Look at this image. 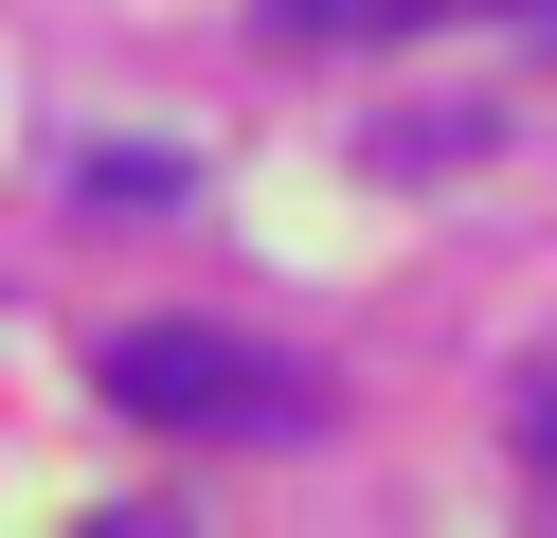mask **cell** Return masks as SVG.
<instances>
[{
    "label": "cell",
    "instance_id": "3",
    "mask_svg": "<svg viewBox=\"0 0 557 538\" xmlns=\"http://www.w3.org/2000/svg\"><path fill=\"white\" fill-rule=\"evenodd\" d=\"M73 198H109V215H162V198H181V162H162V143H90V162H73Z\"/></svg>",
    "mask_w": 557,
    "mask_h": 538
},
{
    "label": "cell",
    "instance_id": "4",
    "mask_svg": "<svg viewBox=\"0 0 557 538\" xmlns=\"http://www.w3.org/2000/svg\"><path fill=\"white\" fill-rule=\"evenodd\" d=\"M540 449H557V395H540Z\"/></svg>",
    "mask_w": 557,
    "mask_h": 538
},
{
    "label": "cell",
    "instance_id": "1",
    "mask_svg": "<svg viewBox=\"0 0 557 538\" xmlns=\"http://www.w3.org/2000/svg\"><path fill=\"white\" fill-rule=\"evenodd\" d=\"M109 395L162 430H306V377H270L252 341H198V323H145V341H109Z\"/></svg>",
    "mask_w": 557,
    "mask_h": 538
},
{
    "label": "cell",
    "instance_id": "2",
    "mask_svg": "<svg viewBox=\"0 0 557 538\" xmlns=\"http://www.w3.org/2000/svg\"><path fill=\"white\" fill-rule=\"evenodd\" d=\"M413 18H485V0H252L270 54H342V36H413ZM521 18V0H504Z\"/></svg>",
    "mask_w": 557,
    "mask_h": 538
}]
</instances>
